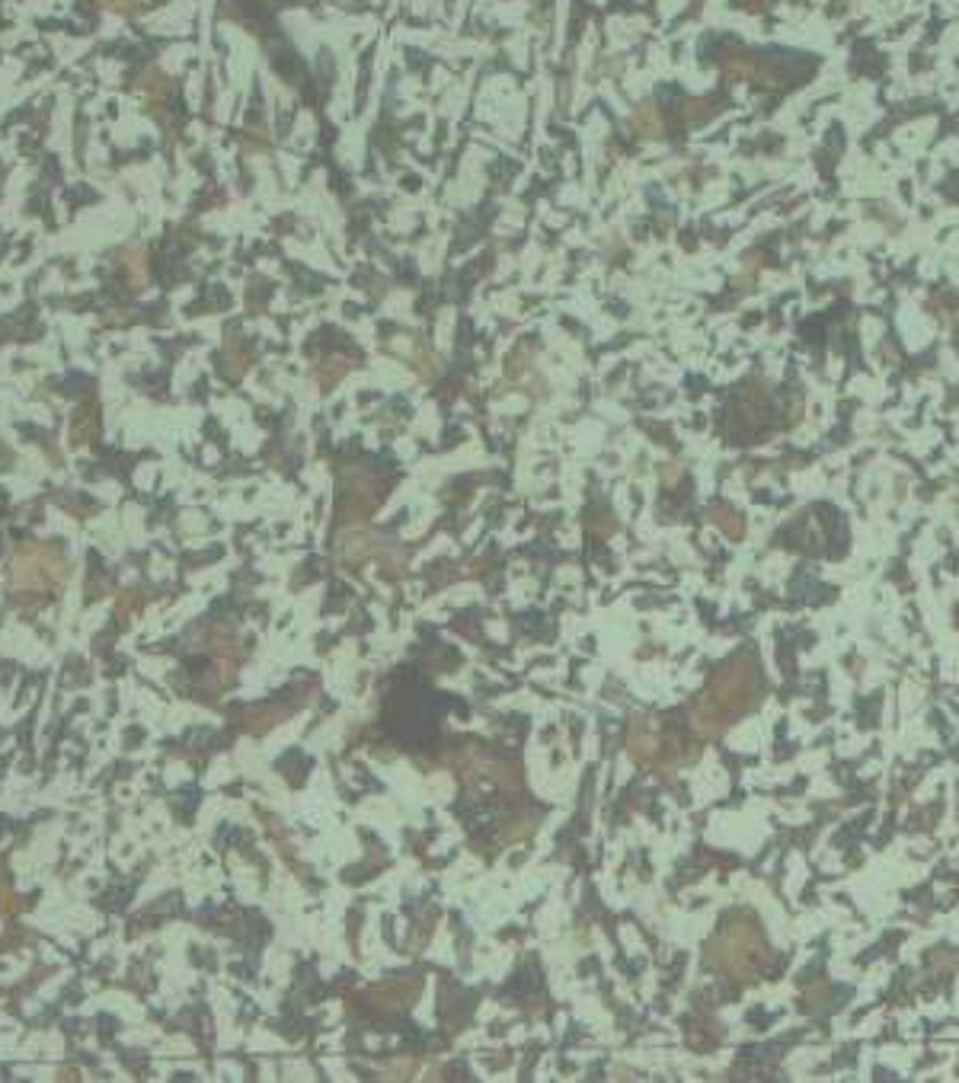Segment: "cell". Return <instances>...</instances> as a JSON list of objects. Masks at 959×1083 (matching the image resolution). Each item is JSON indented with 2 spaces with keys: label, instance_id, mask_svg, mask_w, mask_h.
Segmentation results:
<instances>
[{
  "label": "cell",
  "instance_id": "7a4b0ae2",
  "mask_svg": "<svg viewBox=\"0 0 959 1083\" xmlns=\"http://www.w3.org/2000/svg\"><path fill=\"white\" fill-rule=\"evenodd\" d=\"M656 751H659V738L649 735V732L643 729V722H637V729H633V735H630V754H633L637 761H649Z\"/></svg>",
  "mask_w": 959,
  "mask_h": 1083
},
{
  "label": "cell",
  "instance_id": "6da1fadb",
  "mask_svg": "<svg viewBox=\"0 0 959 1083\" xmlns=\"http://www.w3.org/2000/svg\"><path fill=\"white\" fill-rule=\"evenodd\" d=\"M761 949V940L755 937V930L749 924H729L723 937L713 943L710 949V962L726 968V972H736V975H749L752 972V962L758 956Z\"/></svg>",
  "mask_w": 959,
  "mask_h": 1083
}]
</instances>
